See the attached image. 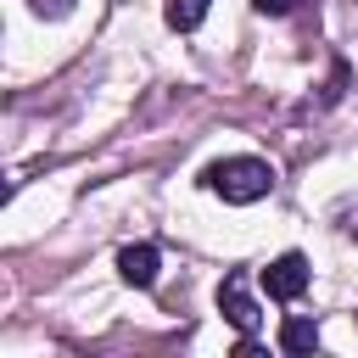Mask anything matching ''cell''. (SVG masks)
I'll return each instance as SVG.
<instances>
[{
  "label": "cell",
  "instance_id": "cell-5",
  "mask_svg": "<svg viewBox=\"0 0 358 358\" xmlns=\"http://www.w3.org/2000/svg\"><path fill=\"white\" fill-rule=\"evenodd\" d=\"M319 347V324L313 319H285L280 324V352H313Z\"/></svg>",
  "mask_w": 358,
  "mask_h": 358
},
{
  "label": "cell",
  "instance_id": "cell-8",
  "mask_svg": "<svg viewBox=\"0 0 358 358\" xmlns=\"http://www.w3.org/2000/svg\"><path fill=\"white\" fill-rule=\"evenodd\" d=\"M252 6H257L263 17H285V11H291V0H252Z\"/></svg>",
  "mask_w": 358,
  "mask_h": 358
},
{
  "label": "cell",
  "instance_id": "cell-1",
  "mask_svg": "<svg viewBox=\"0 0 358 358\" xmlns=\"http://www.w3.org/2000/svg\"><path fill=\"white\" fill-rule=\"evenodd\" d=\"M201 185L213 196H224L229 207H252V201H263L274 190V168L263 157H224V162H213L201 173Z\"/></svg>",
  "mask_w": 358,
  "mask_h": 358
},
{
  "label": "cell",
  "instance_id": "cell-6",
  "mask_svg": "<svg viewBox=\"0 0 358 358\" xmlns=\"http://www.w3.org/2000/svg\"><path fill=\"white\" fill-rule=\"evenodd\" d=\"M207 6H213V0H168V28H179V34L201 28V22H207Z\"/></svg>",
  "mask_w": 358,
  "mask_h": 358
},
{
  "label": "cell",
  "instance_id": "cell-3",
  "mask_svg": "<svg viewBox=\"0 0 358 358\" xmlns=\"http://www.w3.org/2000/svg\"><path fill=\"white\" fill-rule=\"evenodd\" d=\"M263 291H268L274 302H296V296L308 291V257H302V252H280V257L263 268Z\"/></svg>",
  "mask_w": 358,
  "mask_h": 358
},
{
  "label": "cell",
  "instance_id": "cell-4",
  "mask_svg": "<svg viewBox=\"0 0 358 358\" xmlns=\"http://www.w3.org/2000/svg\"><path fill=\"white\" fill-rule=\"evenodd\" d=\"M157 268H162V252H157L151 241H134V246L117 252V274H123V285H134V291H151V285H157Z\"/></svg>",
  "mask_w": 358,
  "mask_h": 358
},
{
  "label": "cell",
  "instance_id": "cell-7",
  "mask_svg": "<svg viewBox=\"0 0 358 358\" xmlns=\"http://www.w3.org/2000/svg\"><path fill=\"white\" fill-rule=\"evenodd\" d=\"M34 6V17H67L73 11V0H28Z\"/></svg>",
  "mask_w": 358,
  "mask_h": 358
},
{
  "label": "cell",
  "instance_id": "cell-2",
  "mask_svg": "<svg viewBox=\"0 0 358 358\" xmlns=\"http://www.w3.org/2000/svg\"><path fill=\"white\" fill-rule=\"evenodd\" d=\"M218 313H224L241 336H257L263 313H257V302H252V291H246V274H241V268H235V274H224V285H218Z\"/></svg>",
  "mask_w": 358,
  "mask_h": 358
}]
</instances>
